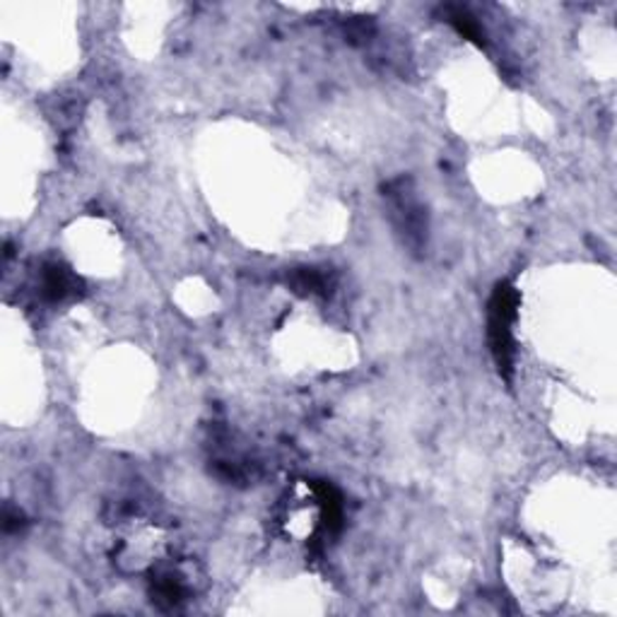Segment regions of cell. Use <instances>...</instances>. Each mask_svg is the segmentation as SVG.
Returning a JSON list of instances; mask_svg holds the SVG:
<instances>
[{"mask_svg":"<svg viewBox=\"0 0 617 617\" xmlns=\"http://www.w3.org/2000/svg\"><path fill=\"white\" fill-rule=\"evenodd\" d=\"M516 307H519V295L507 283L497 285L495 295L490 299L488 313V335L492 357L504 377H511L514 367V323H516Z\"/></svg>","mask_w":617,"mask_h":617,"instance_id":"1","label":"cell"},{"mask_svg":"<svg viewBox=\"0 0 617 617\" xmlns=\"http://www.w3.org/2000/svg\"><path fill=\"white\" fill-rule=\"evenodd\" d=\"M384 196L388 200V218L403 237V244L412 251H422L428 244V212L412 190V184L408 178H398L388 184Z\"/></svg>","mask_w":617,"mask_h":617,"instance_id":"2","label":"cell"},{"mask_svg":"<svg viewBox=\"0 0 617 617\" xmlns=\"http://www.w3.org/2000/svg\"><path fill=\"white\" fill-rule=\"evenodd\" d=\"M75 277L71 275L69 268L59 263H49L41 273V295L49 301H61L73 292Z\"/></svg>","mask_w":617,"mask_h":617,"instance_id":"3","label":"cell"},{"mask_svg":"<svg viewBox=\"0 0 617 617\" xmlns=\"http://www.w3.org/2000/svg\"><path fill=\"white\" fill-rule=\"evenodd\" d=\"M446 20L461 32V35L476 44H485V32H482L480 22L464 8H446Z\"/></svg>","mask_w":617,"mask_h":617,"instance_id":"4","label":"cell"}]
</instances>
